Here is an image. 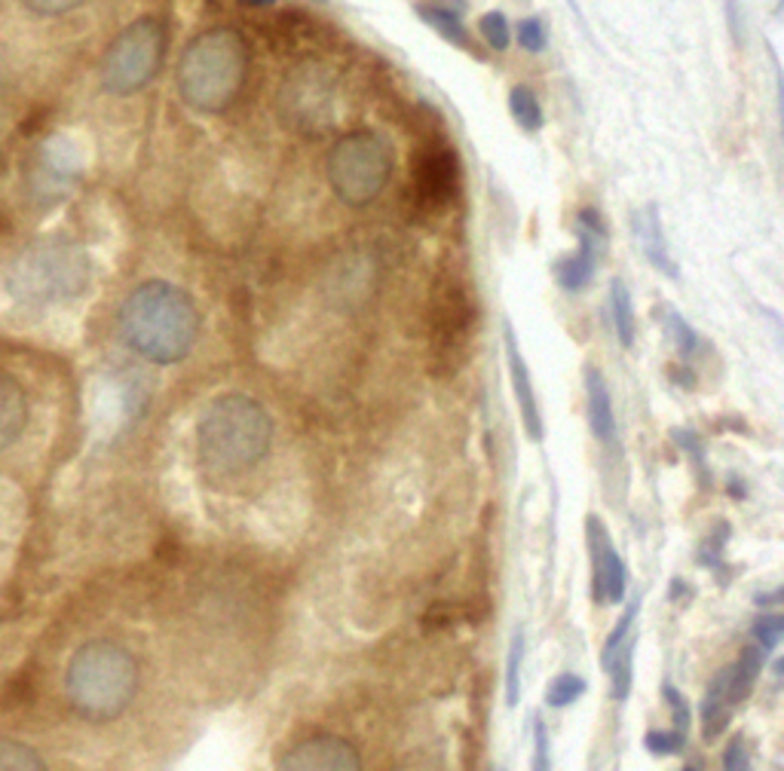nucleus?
<instances>
[{
  "label": "nucleus",
  "instance_id": "f257e3e1",
  "mask_svg": "<svg viewBox=\"0 0 784 771\" xmlns=\"http://www.w3.org/2000/svg\"><path fill=\"white\" fill-rule=\"evenodd\" d=\"M120 338L132 353L154 365H179L194 350L199 309L194 297L172 282L150 279L126 294L117 313Z\"/></svg>",
  "mask_w": 784,
  "mask_h": 771
},
{
  "label": "nucleus",
  "instance_id": "f03ea898",
  "mask_svg": "<svg viewBox=\"0 0 784 771\" xmlns=\"http://www.w3.org/2000/svg\"><path fill=\"white\" fill-rule=\"evenodd\" d=\"M273 448V419L243 392L215 399L196 423V453L215 478H240L261 466Z\"/></svg>",
  "mask_w": 784,
  "mask_h": 771
},
{
  "label": "nucleus",
  "instance_id": "7ed1b4c3",
  "mask_svg": "<svg viewBox=\"0 0 784 771\" xmlns=\"http://www.w3.org/2000/svg\"><path fill=\"white\" fill-rule=\"evenodd\" d=\"M65 689L83 720L111 723L130 710L138 695V661L114 640L83 642L68 661Z\"/></svg>",
  "mask_w": 784,
  "mask_h": 771
},
{
  "label": "nucleus",
  "instance_id": "20e7f679",
  "mask_svg": "<svg viewBox=\"0 0 784 771\" xmlns=\"http://www.w3.org/2000/svg\"><path fill=\"white\" fill-rule=\"evenodd\" d=\"M248 77V47L233 28H212L181 52L175 83L187 108L221 113L240 98Z\"/></svg>",
  "mask_w": 784,
  "mask_h": 771
},
{
  "label": "nucleus",
  "instance_id": "39448f33",
  "mask_svg": "<svg viewBox=\"0 0 784 771\" xmlns=\"http://www.w3.org/2000/svg\"><path fill=\"white\" fill-rule=\"evenodd\" d=\"M93 264L74 240H37L7 264V291L22 306H56L89 289Z\"/></svg>",
  "mask_w": 784,
  "mask_h": 771
},
{
  "label": "nucleus",
  "instance_id": "423d86ee",
  "mask_svg": "<svg viewBox=\"0 0 784 771\" xmlns=\"http://www.w3.org/2000/svg\"><path fill=\"white\" fill-rule=\"evenodd\" d=\"M326 166L334 196L353 209H362L375 203L390 181L392 147L383 142V135L359 128L343 135L341 142L331 147Z\"/></svg>",
  "mask_w": 784,
  "mask_h": 771
},
{
  "label": "nucleus",
  "instance_id": "0eeeda50",
  "mask_svg": "<svg viewBox=\"0 0 784 771\" xmlns=\"http://www.w3.org/2000/svg\"><path fill=\"white\" fill-rule=\"evenodd\" d=\"M166 25L160 19L145 16L126 25L111 40L101 59V89L111 96H135L154 81L163 68Z\"/></svg>",
  "mask_w": 784,
  "mask_h": 771
},
{
  "label": "nucleus",
  "instance_id": "6e6552de",
  "mask_svg": "<svg viewBox=\"0 0 784 771\" xmlns=\"http://www.w3.org/2000/svg\"><path fill=\"white\" fill-rule=\"evenodd\" d=\"M478 321L473 285L463 276H441L432 291V316H429V346L436 374L451 377L466 362L469 340Z\"/></svg>",
  "mask_w": 784,
  "mask_h": 771
},
{
  "label": "nucleus",
  "instance_id": "1a4fd4ad",
  "mask_svg": "<svg viewBox=\"0 0 784 771\" xmlns=\"http://www.w3.org/2000/svg\"><path fill=\"white\" fill-rule=\"evenodd\" d=\"M279 113L289 126L316 132L334 120V86L322 64H304L279 89Z\"/></svg>",
  "mask_w": 784,
  "mask_h": 771
},
{
  "label": "nucleus",
  "instance_id": "9d476101",
  "mask_svg": "<svg viewBox=\"0 0 784 771\" xmlns=\"http://www.w3.org/2000/svg\"><path fill=\"white\" fill-rule=\"evenodd\" d=\"M460 160L451 147H432L414 157L411 169V199L414 215H439L454 206L460 196Z\"/></svg>",
  "mask_w": 784,
  "mask_h": 771
},
{
  "label": "nucleus",
  "instance_id": "9b49d317",
  "mask_svg": "<svg viewBox=\"0 0 784 771\" xmlns=\"http://www.w3.org/2000/svg\"><path fill=\"white\" fill-rule=\"evenodd\" d=\"M279 771H362V754L341 735H307L294 741L279 759Z\"/></svg>",
  "mask_w": 784,
  "mask_h": 771
},
{
  "label": "nucleus",
  "instance_id": "f8f14e48",
  "mask_svg": "<svg viewBox=\"0 0 784 771\" xmlns=\"http://www.w3.org/2000/svg\"><path fill=\"white\" fill-rule=\"evenodd\" d=\"M576 252L564 260H558L555 276L558 285L567 291V294H579L583 289L591 285L595 270H598V260H601V248L607 240V227L601 221V215L595 209H583L576 218Z\"/></svg>",
  "mask_w": 784,
  "mask_h": 771
},
{
  "label": "nucleus",
  "instance_id": "ddd939ff",
  "mask_svg": "<svg viewBox=\"0 0 784 771\" xmlns=\"http://www.w3.org/2000/svg\"><path fill=\"white\" fill-rule=\"evenodd\" d=\"M586 542L588 558H591V591L598 603H620L625 597V563H622L620 551L610 542L604 521L598 514L586 517Z\"/></svg>",
  "mask_w": 784,
  "mask_h": 771
},
{
  "label": "nucleus",
  "instance_id": "4468645a",
  "mask_svg": "<svg viewBox=\"0 0 784 771\" xmlns=\"http://www.w3.org/2000/svg\"><path fill=\"white\" fill-rule=\"evenodd\" d=\"M637 612H640V600H632L628 610L622 612V619L613 627V634L604 642V664L607 676H610V695L616 701H625L632 692V680H635V646H637Z\"/></svg>",
  "mask_w": 784,
  "mask_h": 771
},
{
  "label": "nucleus",
  "instance_id": "2eb2a0df",
  "mask_svg": "<svg viewBox=\"0 0 784 771\" xmlns=\"http://www.w3.org/2000/svg\"><path fill=\"white\" fill-rule=\"evenodd\" d=\"M506 362H509V377H512V392H515V402H518V411H522V423L527 438L534 441H542V417H539V404H537V392H534V380H530V370H527V362H524L522 350H518V340H515V331L512 325H506Z\"/></svg>",
  "mask_w": 784,
  "mask_h": 771
},
{
  "label": "nucleus",
  "instance_id": "dca6fc26",
  "mask_svg": "<svg viewBox=\"0 0 784 771\" xmlns=\"http://www.w3.org/2000/svg\"><path fill=\"white\" fill-rule=\"evenodd\" d=\"M586 402H588V426L601 444H616V414H613V399L607 389L604 374L598 368L586 370Z\"/></svg>",
  "mask_w": 784,
  "mask_h": 771
},
{
  "label": "nucleus",
  "instance_id": "f3484780",
  "mask_svg": "<svg viewBox=\"0 0 784 771\" xmlns=\"http://www.w3.org/2000/svg\"><path fill=\"white\" fill-rule=\"evenodd\" d=\"M28 426V395L16 377L0 374V450L16 444Z\"/></svg>",
  "mask_w": 784,
  "mask_h": 771
},
{
  "label": "nucleus",
  "instance_id": "a211bd4d",
  "mask_svg": "<svg viewBox=\"0 0 784 771\" xmlns=\"http://www.w3.org/2000/svg\"><path fill=\"white\" fill-rule=\"evenodd\" d=\"M733 692H730V674L726 668L714 674L711 686L705 692L702 701V738L705 741H718L726 729H730V720H733Z\"/></svg>",
  "mask_w": 784,
  "mask_h": 771
},
{
  "label": "nucleus",
  "instance_id": "6ab92c4d",
  "mask_svg": "<svg viewBox=\"0 0 784 771\" xmlns=\"http://www.w3.org/2000/svg\"><path fill=\"white\" fill-rule=\"evenodd\" d=\"M635 236L644 248L647 260L653 264L656 270H662L665 276H677L674 267V257L669 255V245H665V233H662V221H659V211L656 206H647L644 211H635Z\"/></svg>",
  "mask_w": 784,
  "mask_h": 771
},
{
  "label": "nucleus",
  "instance_id": "aec40b11",
  "mask_svg": "<svg viewBox=\"0 0 784 771\" xmlns=\"http://www.w3.org/2000/svg\"><path fill=\"white\" fill-rule=\"evenodd\" d=\"M763 664H767V649H760L757 642H748V646L742 649V656L735 659V664L726 668V674H730V692H733L735 705H742V701L751 695L757 680L763 674Z\"/></svg>",
  "mask_w": 784,
  "mask_h": 771
},
{
  "label": "nucleus",
  "instance_id": "412c9836",
  "mask_svg": "<svg viewBox=\"0 0 784 771\" xmlns=\"http://www.w3.org/2000/svg\"><path fill=\"white\" fill-rule=\"evenodd\" d=\"M610 319H613V331H616L622 346L632 350L637 334V319L635 306H632V294H628L622 279H613V285H610Z\"/></svg>",
  "mask_w": 784,
  "mask_h": 771
},
{
  "label": "nucleus",
  "instance_id": "4be33fe9",
  "mask_svg": "<svg viewBox=\"0 0 784 771\" xmlns=\"http://www.w3.org/2000/svg\"><path fill=\"white\" fill-rule=\"evenodd\" d=\"M417 13L424 16L426 25H432V28H436L444 40H451L454 47H469V34H466V28H463V22H460L454 10H448V7H441V3H420Z\"/></svg>",
  "mask_w": 784,
  "mask_h": 771
},
{
  "label": "nucleus",
  "instance_id": "5701e85b",
  "mask_svg": "<svg viewBox=\"0 0 784 771\" xmlns=\"http://www.w3.org/2000/svg\"><path fill=\"white\" fill-rule=\"evenodd\" d=\"M0 771H47V762L28 744L0 738Z\"/></svg>",
  "mask_w": 784,
  "mask_h": 771
},
{
  "label": "nucleus",
  "instance_id": "b1692460",
  "mask_svg": "<svg viewBox=\"0 0 784 771\" xmlns=\"http://www.w3.org/2000/svg\"><path fill=\"white\" fill-rule=\"evenodd\" d=\"M509 111H512L515 123L524 132H539L542 128V105H539V98L534 96L530 86H515L509 93Z\"/></svg>",
  "mask_w": 784,
  "mask_h": 771
},
{
  "label": "nucleus",
  "instance_id": "393cba45",
  "mask_svg": "<svg viewBox=\"0 0 784 771\" xmlns=\"http://www.w3.org/2000/svg\"><path fill=\"white\" fill-rule=\"evenodd\" d=\"M524 646H527L524 631H515V637H512V642H509V659H506V705L509 707H515L518 701H522Z\"/></svg>",
  "mask_w": 784,
  "mask_h": 771
},
{
  "label": "nucleus",
  "instance_id": "a878e982",
  "mask_svg": "<svg viewBox=\"0 0 784 771\" xmlns=\"http://www.w3.org/2000/svg\"><path fill=\"white\" fill-rule=\"evenodd\" d=\"M586 680L583 676H576V674H561L555 676V683L549 686V692H546V701L552 707H567L573 705V701H579L583 695H586Z\"/></svg>",
  "mask_w": 784,
  "mask_h": 771
},
{
  "label": "nucleus",
  "instance_id": "bb28decb",
  "mask_svg": "<svg viewBox=\"0 0 784 771\" xmlns=\"http://www.w3.org/2000/svg\"><path fill=\"white\" fill-rule=\"evenodd\" d=\"M665 328L671 331V338H674V346H677V353H681V358L684 362H689L693 355H696V350H699V334L686 325L674 309H665Z\"/></svg>",
  "mask_w": 784,
  "mask_h": 771
},
{
  "label": "nucleus",
  "instance_id": "cd10ccee",
  "mask_svg": "<svg viewBox=\"0 0 784 771\" xmlns=\"http://www.w3.org/2000/svg\"><path fill=\"white\" fill-rule=\"evenodd\" d=\"M481 34H485V40H488L490 49H497V52H503L509 47V40H512V28H509V19L503 13H488V16H481Z\"/></svg>",
  "mask_w": 784,
  "mask_h": 771
},
{
  "label": "nucleus",
  "instance_id": "c85d7f7f",
  "mask_svg": "<svg viewBox=\"0 0 784 771\" xmlns=\"http://www.w3.org/2000/svg\"><path fill=\"white\" fill-rule=\"evenodd\" d=\"M784 637V619L782 615H760L754 622V640L760 649H775Z\"/></svg>",
  "mask_w": 784,
  "mask_h": 771
},
{
  "label": "nucleus",
  "instance_id": "c756f323",
  "mask_svg": "<svg viewBox=\"0 0 784 771\" xmlns=\"http://www.w3.org/2000/svg\"><path fill=\"white\" fill-rule=\"evenodd\" d=\"M644 747H647V750H650L653 756H677L686 747V738L684 735H677V732H662V729H653V732H647Z\"/></svg>",
  "mask_w": 784,
  "mask_h": 771
},
{
  "label": "nucleus",
  "instance_id": "7c9ffc66",
  "mask_svg": "<svg viewBox=\"0 0 784 771\" xmlns=\"http://www.w3.org/2000/svg\"><path fill=\"white\" fill-rule=\"evenodd\" d=\"M22 3H25V10L34 13V16L56 19V16H68V13H74V10H81L86 0H22Z\"/></svg>",
  "mask_w": 784,
  "mask_h": 771
},
{
  "label": "nucleus",
  "instance_id": "2f4dec72",
  "mask_svg": "<svg viewBox=\"0 0 784 771\" xmlns=\"http://www.w3.org/2000/svg\"><path fill=\"white\" fill-rule=\"evenodd\" d=\"M662 695H665V701H669L671 707V723H674L671 732H677V735H684L686 738V732H689V707H686V698L674 689L671 683L662 686Z\"/></svg>",
  "mask_w": 784,
  "mask_h": 771
},
{
  "label": "nucleus",
  "instance_id": "473e14b6",
  "mask_svg": "<svg viewBox=\"0 0 784 771\" xmlns=\"http://www.w3.org/2000/svg\"><path fill=\"white\" fill-rule=\"evenodd\" d=\"M723 771H754L751 754H748V744H745V735H735L730 744H726V754H723Z\"/></svg>",
  "mask_w": 784,
  "mask_h": 771
},
{
  "label": "nucleus",
  "instance_id": "72a5a7b5",
  "mask_svg": "<svg viewBox=\"0 0 784 771\" xmlns=\"http://www.w3.org/2000/svg\"><path fill=\"white\" fill-rule=\"evenodd\" d=\"M515 37H518V44H522V49H527V52H542V49H546V28H542L539 19H524V22H518Z\"/></svg>",
  "mask_w": 784,
  "mask_h": 771
},
{
  "label": "nucleus",
  "instance_id": "f704fd0d",
  "mask_svg": "<svg viewBox=\"0 0 784 771\" xmlns=\"http://www.w3.org/2000/svg\"><path fill=\"white\" fill-rule=\"evenodd\" d=\"M530 771H552L549 732H546L542 720H537V725H534V759H530Z\"/></svg>",
  "mask_w": 784,
  "mask_h": 771
},
{
  "label": "nucleus",
  "instance_id": "c9c22d12",
  "mask_svg": "<svg viewBox=\"0 0 784 771\" xmlns=\"http://www.w3.org/2000/svg\"><path fill=\"white\" fill-rule=\"evenodd\" d=\"M726 19H730V32L733 37L742 44L745 40V32H742V13H738V0H726Z\"/></svg>",
  "mask_w": 784,
  "mask_h": 771
},
{
  "label": "nucleus",
  "instance_id": "e433bc0d",
  "mask_svg": "<svg viewBox=\"0 0 784 771\" xmlns=\"http://www.w3.org/2000/svg\"><path fill=\"white\" fill-rule=\"evenodd\" d=\"M248 3H258V7H270L273 0H248Z\"/></svg>",
  "mask_w": 784,
  "mask_h": 771
},
{
  "label": "nucleus",
  "instance_id": "4c0bfd02",
  "mask_svg": "<svg viewBox=\"0 0 784 771\" xmlns=\"http://www.w3.org/2000/svg\"><path fill=\"white\" fill-rule=\"evenodd\" d=\"M684 771H699V769H693V766H686V769Z\"/></svg>",
  "mask_w": 784,
  "mask_h": 771
}]
</instances>
